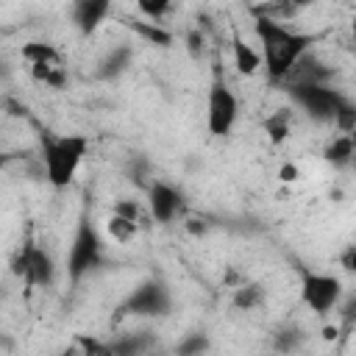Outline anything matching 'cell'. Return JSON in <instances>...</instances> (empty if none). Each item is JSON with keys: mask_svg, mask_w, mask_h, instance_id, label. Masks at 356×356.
Masks as SVG:
<instances>
[{"mask_svg": "<svg viewBox=\"0 0 356 356\" xmlns=\"http://www.w3.org/2000/svg\"><path fill=\"white\" fill-rule=\"evenodd\" d=\"M256 39L261 44V67H267V75L273 81H284L295 64L309 53L314 36L312 33H300L295 28H289L286 22H275V19H264L256 17L253 22Z\"/></svg>", "mask_w": 356, "mask_h": 356, "instance_id": "1", "label": "cell"}, {"mask_svg": "<svg viewBox=\"0 0 356 356\" xmlns=\"http://www.w3.org/2000/svg\"><path fill=\"white\" fill-rule=\"evenodd\" d=\"M86 136L70 134V136H56L42 145V161H44V178L53 189H64L72 184L83 156H86Z\"/></svg>", "mask_w": 356, "mask_h": 356, "instance_id": "2", "label": "cell"}, {"mask_svg": "<svg viewBox=\"0 0 356 356\" xmlns=\"http://www.w3.org/2000/svg\"><path fill=\"white\" fill-rule=\"evenodd\" d=\"M289 95L303 111H309L314 120H323V122H334L339 117V111L345 106H350V100L345 95H339L337 89H331L325 83H292Z\"/></svg>", "mask_w": 356, "mask_h": 356, "instance_id": "3", "label": "cell"}, {"mask_svg": "<svg viewBox=\"0 0 356 356\" xmlns=\"http://www.w3.org/2000/svg\"><path fill=\"white\" fill-rule=\"evenodd\" d=\"M300 300H303V306L309 309V312H314V314H328L331 309H337L339 306V300H342V281L337 278V275H331V273H303V278H300Z\"/></svg>", "mask_w": 356, "mask_h": 356, "instance_id": "4", "label": "cell"}, {"mask_svg": "<svg viewBox=\"0 0 356 356\" xmlns=\"http://www.w3.org/2000/svg\"><path fill=\"white\" fill-rule=\"evenodd\" d=\"M239 117V100L231 92L225 81H214L209 86V100H206V125L211 136H228L236 125Z\"/></svg>", "mask_w": 356, "mask_h": 356, "instance_id": "5", "label": "cell"}, {"mask_svg": "<svg viewBox=\"0 0 356 356\" xmlns=\"http://www.w3.org/2000/svg\"><path fill=\"white\" fill-rule=\"evenodd\" d=\"M100 250H103V245H100L97 231L89 222H81V228H78V234L70 245V256H67V275H70L72 284H78L89 270L97 267Z\"/></svg>", "mask_w": 356, "mask_h": 356, "instance_id": "6", "label": "cell"}, {"mask_svg": "<svg viewBox=\"0 0 356 356\" xmlns=\"http://www.w3.org/2000/svg\"><path fill=\"white\" fill-rule=\"evenodd\" d=\"M14 273L28 286H50L56 278V264H53V256L39 242H28L14 259Z\"/></svg>", "mask_w": 356, "mask_h": 356, "instance_id": "7", "label": "cell"}, {"mask_svg": "<svg viewBox=\"0 0 356 356\" xmlns=\"http://www.w3.org/2000/svg\"><path fill=\"white\" fill-rule=\"evenodd\" d=\"M147 209H150L156 222H172L181 211V195L170 184L156 181L147 192Z\"/></svg>", "mask_w": 356, "mask_h": 356, "instance_id": "8", "label": "cell"}, {"mask_svg": "<svg viewBox=\"0 0 356 356\" xmlns=\"http://www.w3.org/2000/svg\"><path fill=\"white\" fill-rule=\"evenodd\" d=\"M128 309L134 314H161L167 309V292L159 284H145L131 295Z\"/></svg>", "mask_w": 356, "mask_h": 356, "instance_id": "9", "label": "cell"}, {"mask_svg": "<svg viewBox=\"0 0 356 356\" xmlns=\"http://www.w3.org/2000/svg\"><path fill=\"white\" fill-rule=\"evenodd\" d=\"M108 14H111V3H106V0H81L75 6V25H78L81 33H95L106 22Z\"/></svg>", "mask_w": 356, "mask_h": 356, "instance_id": "10", "label": "cell"}, {"mask_svg": "<svg viewBox=\"0 0 356 356\" xmlns=\"http://www.w3.org/2000/svg\"><path fill=\"white\" fill-rule=\"evenodd\" d=\"M231 58H234V67H236V72L239 75H256L259 70H261V53L250 44V42H245L242 36H234V42H231Z\"/></svg>", "mask_w": 356, "mask_h": 356, "instance_id": "11", "label": "cell"}, {"mask_svg": "<svg viewBox=\"0 0 356 356\" xmlns=\"http://www.w3.org/2000/svg\"><path fill=\"white\" fill-rule=\"evenodd\" d=\"M264 134L273 145H284L292 136V111L289 108H278L264 120Z\"/></svg>", "mask_w": 356, "mask_h": 356, "instance_id": "12", "label": "cell"}, {"mask_svg": "<svg viewBox=\"0 0 356 356\" xmlns=\"http://www.w3.org/2000/svg\"><path fill=\"white\" fill-rule=\"evenodd\" d=\"M325 161H331L334 167H348L353 161V134H339L334 136V142H328L325 147Z\"/></svg>", "mask_w": 356, "mask_h": 356, "instance_id": "13", "label": "cell"}, {"mask_svg": "<svg viewBox=\"0 0 356 356\" xmlns=\"http://www.w3.org/2000/svg\"><path fill=\"white\" fill-rule=\"evenodd\" d=\"M22 58L31 64V67H44V64H61L58 58V50L47 42H28L22 44Z\"/></svg>", "mask_w": 356, "mask_h": 356, "instance_id": "14", "label": "cell"}, {"mask_svg": "<svg viewBox=\"0 0 356 356\" xmlns=\"http://www.w3.org/2000/svg\"><path fill=\"white\" fill-rule=\"evenodd\" d=\"M106 234L114 239V242H120V245H125V242H131L136 234H139V222H131V220H125V217H120V214H108V220H106Z\"/></svg>", "mask_w": 356, "mask_h": 356, "instance_id": "15", "label": "cell"}, {"mask_svg": "<svg viewBox=\"0 0 356 356\" xmlns=\"http://www.w3.org/2000/svg\"><path fill=\"white\" fill-rule=\"evenodd\" d=\"M33 81L50 86V89H61L67 83V70L61 64H44V67H31Z\"/></svg>", "mask_w": 356, "mask_h": 356, "instance_id": "16", "label": "cell"}, {"mask_svg": "<svg viewBox=\"0 0 356 356\" xmlns=\"http://www.w3.org/2000/svg\"><path fill=\"white\" fill-rule=\"evenodd\" d=\"M131 28H134L139 36H145L147 42H153V44H170V42H172V33H170L164 25H156V22H147V19H134Z\"/></svg>", "mask_w": 356, "mask_h": 356, "instance_id": "17", "label": "cell"}, {"mask_svg": "<svg viewBox=\"0 0 356 356\" xmlns=\"http://www.w3.org/2000/svg\"><path fill=\"white\" fill-rule=\"evenodd\" d=\"M136 8H139V14H145V17H147V22L164 25V17L172 11V3H167V0H156V3L142 0V3H136Z\"/></svg>", "mask_w": 356, "mask_h": 356, "instance_id": "18", "label": "cell"}, {"mask_svg": "<svg viewBox=\"0 0 356 356\" xmlns=\"http://www.w3.org/2000/svg\"><path fill=\"white\" fill-rule=\"evenodd\" d=\"M261 289L256 286V284H242L239 289H236V295H234V303L239 306V309H245V312H250V309H256L259 303H261Z\"/></svg>", "mask_w": 356, "mask_h": 356, "instance_id": "19", "label": "cell"}, {"mask_svg": "<svg viewBox=\"0 0 356 356\" xmlns=\"http://www.w3.org/2000/svg\"><path fill=\"white\" fill-rule=\"evenodd\" d=\"M111 348H114V356H139L147 348V339L139 337V334H134V337H125V339L111 342Z\"/></svg>", "mask_w": 356, "mask_h": 356, "instance_id": "20", "label": "cell"}, {"mask_svg": "<svg viewBox=\"0 0 356 356\" xmlns=\"http://www.w3.org/2000/svg\"><path fill=\"white\" fill-rule=\"evenodd\" d=\"M81 356H114L111 342L95 339V337H81Z\"/></svg>", "mask_w": 356, "mask_h": 356, "instance_id": "21", "label": "cell"}, {"mask_svg": "<svg viewBox=\"0 0 356 356\" xmlns=\"http://www.w3.org/2000/svg\"><path fill=\"white\" fill-rule=\"evenodd\" d=\"M209 350V339L203 334H192L178 345V356H200Z\"/></svg>", "mask_w": 356, "mask_h": 356, "instance_id": "22", "label": "cell"}, {"mask_svg": "<svg viewBox=\"0 0 356 356\" xmlns=\"http://www.w3.org/2000/svg\"><path fill=\"white\" fill-rule=\"evenodd\" d=\"M111 211L120 214V217H125V220H131V222H139L142 220V206L136 200H117V206Z\"/></svg>", "mask_w": 356, "mask_h": 356, "instance_id": "23", "label": "cell"}, {"mask_svg": "<svg viewBox=\"0 0 356 356\" xmlns=\"http://www.w3.org/2000/svg\"><path fill=\"white\" fill-rule=\"evenodd\" d=\"M278 178H281L284 184H295V181L300 178V172H298V167L289 161V164H284V167L278 170Z\"/></svg>", "mask_w": 356, "mask_h": 356, "instance_id": "24", "label": "cell"}, {"mask_svg": "<svg viewBox=\"0 0 356 356\" xmlns=\"http://www.w3.org/2000/svg\"><path fill=\"white\" fill-rule=\"evenodd\" d=\"M353 267H356V261H353V248H348V250H345V270L350 273Z\"/></svg>", "mask_w": 356, "mask_h": 356, "instance_id": "25", "label": "cell"}, {"mask_svg": "<svg viewBox=\"0 0 356 356\" xmlns=\"http://www.w3.org/2000/svg\"><path fill=\"white\" fill-rule=\"evenodd\" d=\"M0 164H3V159H0Z\"/></svg>", "mask_w": 356, "mask_h": 356, "instance_id": "26", "label": "cell"}]
</instances>
